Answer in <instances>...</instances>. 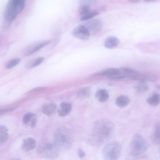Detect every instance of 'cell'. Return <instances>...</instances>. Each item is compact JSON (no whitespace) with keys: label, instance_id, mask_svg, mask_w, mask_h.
<instances>
[{"label":"cell","instance_id":"1","mask_svg":"<svg viewBox=\"0 0 160 160\" xmlns=\"http://www.w3.org/2000/svg\"><path fill=\"white\" fill-rule=\"evenodd\" d=\"M115 127L111 121L101 119L94 123L90 142L95 146L102 145L108 142L114 134Z\"/></svg>","mask_w":160,"mask_h":160},{"label":"cell","instance_id":"2","mask_svg":"<svg viewBox=\"0 0 160 160\" xmlns=\"http://www.w3.org/2000/svg\"><path fill=\"white\" fill-rule=\"evenodd\" d=\"M73 136L70 130L66 127L58 128L54 134V143L59 151L69 149L73 142Z\"/></svg>","mask_w":160,"mask_h":160},{"label":"cell","instance_id":"3","mask_svg":"<svg viewBox=\"0 0 160 160\" xmlns=\"http://www.w3.org/2000/svg\"><path fill=\"white\" fill-rule=\"evenodd\" d=\"M25 3V0H9L5 12L4 18L8 22L13 21L23 11Z\"/></svg>","mask_w":160,"mask_h":160},{"label":"cell","instance_id":"4","mask_svg":"<svg viewBox=\"0 0 160 160\" xmlns=\"http://www.w3.org/2000/svg\"><path fill=\"white\" fill-rule=\"evenodd\" d=\"M121 151V146L118 142L111 141L103 147L102 152V157L106 160H117L119 158Z\"/></svg>","mask_w":160,"mask_h":160},{"label":"cell","instance_id":"5","mask_svg":"<svg viewBox=\"0 0 160 160\" xmlns=\"http://www.w3.org/2000/svg\"><path fill=\"white\" fill-rule=\"evenodd\" d=\"M148 148V143L144 138L139 134H135L129 144L131 154L134 156L141 155L145 152Z\"/></svg>","mask_w":160,"mask_h":160},{"label":"cell","instance_id":"6","mask_svg":"<svg viewBox=\"0 0 160 160\" xmlns=\"http://www.w3.org/2000/svg\"><path fill=\"white\" fill-rule=\"evenodd\" d=\"M59 150L54 143L44 142L39 145L38 153L42 157L51 159L56 158L59 155Z\"/></svg>","mask_w":160,"mask_h":160},{"label":"cell","instance_id":"7","mask_svg":"<svg viewBox=\"0 0 160 160\" xmlns=\"http://www.w3.org/2000/svg\"><path fill=\"white\" fill-rule=\"evenodd\" d=\"M50 42L49 40H42L33 42L25 47L23 50V54L25 56L33 54L48 45Z\"/></svg>","mask_w":160,"mask_h":160},{"label":"cell","instance_id":"8","mask_svg":"<svg viewBox=\"0 0 160 160\" xmlns=\"http://www.w3.org/2000/svg\"><path fill=\"white\" fill-rule=\"evenodd\" d=\"M102 25V23L100 19H94L88 21L85 26L88 29L90 35H95L101 31Z\"/></svg>","mask_w":160,"mask_h":160},{"label":"cell","instance_id":"9","mask_svg":"<svg viewBox=\"0 0 160 160\" xmlns=\"http://www.w3.org/2000/svg\"><path fill=\"white\" fill-rule=\"evenodd\" d=\"M72 34L75 38L83 41L88 40L90 35L87 28L82 25L75 27L72 31Z\"/></svg>","mask_w":160,"mask_h":160},{"label":"cell","instance_id":"10","mask_svg":"<svg viewBox=\"0 0 160 160\" xmlns=\"http://www.w3.org/2000/svg\"><path fill=\"white\" fill-rule=\"evenodd\" d=\"M120 72V69L115 68L105 69L92 74L93 77L107 76V77L117 75Z\"/></svg>","mask_w":160,"mask_h":160},{"label":"cell","instance_id":"11","mask_svg":"<svg viewBox=\"0 0 160 160\" xmlns=\"http://www.w3.org/2000/svg\"><path fill=\"white\" fill-rule=\"evenodd\" d=\"M22 121L25 125L29 126L32 128H34L35 127L36 124V116L33 113H27L24 116Z\"/></svg>","mask_w":160,"mask_h":160},{"label":"cell","instance_id":"12","mask_svg":"<svg viewBox=\"0 0 160 160\" xmlns=\"http://www.w3.org/2000/svg\"><path fill=\"white\" fill-rule=\"evenodd\" d=\"M36 144V141L34 139L31 138H27L23 140L22 148L25 151H29L33 149L35 147Z\"/></svg>","mask_w":160,"mask_h":160},{"label":"cell","instance_id":"13","mask_svg":"<svg viewBox=\"0 0 160 160\" xmlns=\"http://www.w3.org/2000/svg\"><path fill=\"white\" fill-rule=\"evenodd\" d=\"M72 108V106L70 103L63 102L61 103L58 109V114L61 117L66 116L71 112Z\"/></svg>","mask_w":160,"mask_h":160},{"label":"cell","instance_id":"14","mask_svg":"<svg viewBox=\"0 0 160 160\" xmlns=\"http://www.w3.org/2000/svg\"><path fill=\"white\" fill-rule=\"evenodd\" d=\"M42 109L44 114L47 116H50L55 112L57 109V105L53 103H46L42 105Z\"/></svg>","mask_w":160,"mask_h":160},{"label":"cell","instance_id":"15","mask_svg":"<svg viewBox=\"0 0 160 160\" xmlns=\"http://www.w3.org/2000/svg\"><path fill=\"white\" fill-rule=\"evenodd\" d=\"M95 95L97 99L101 102L107 101L109 96L108 92L105 89H101L98 90Z\"/></svg>","mask_w":160,"mask_h":160},{"label":"cell","instance_id":"16","mask_svg":"<svg viewBox=\"0 0 160 160\" xmlns=\"http://www.w3.org/2000/svg\"><path fill=\"white\" fill-rule=\"evenodd\" d=\"M119 43V39L115 37H110L105 41L104 46L108 48H112L116 47Z\"/></svg>","mask_w":160,"mask_h":160},{"label":"cell","instance_id":"17","mask_svg":"<svg viewBox=\"0 0 160 160\" xmlns=\"http://www.w3.org/2000/svg\"><path fill=\"white\" fill-rule=\"evenodd\" d=\"M130 99L127 96L123 95L118 97L116 99L115 103L119 108H123L127 106L130 102Z\"/></svg>","mask_w":160,"mask_h":160},{"label":"cell","instance_id":"18","mask_svg":"<svg viewBox=\"0 0 160 160\" xmlns=\"http://www.w3.org/2000/svg\"><path fill=\"white\" fill-rule=\"evenodd\" d=\"M43 60V58L41 57L32 58L26 63L25 66L28 69L32 68L40 65Z\"/></svg>","mask_w":160,"mask_h":160},{"label":"cell","instance_id":"19","mask_svg":"<svg viewBox=\"0 0 160 160\" xmlns=\"http://www.w3.org/2000/svg\"><path fill=\"white\" fill-rule=\"evenodd\" d=\"M152 142L154 144L160 143V123L158 122L155 126L154 129L151 137Z\"/></svg>","mask_w":160,"mask_h":160},{"label":"cell","instance_id":"20","mask_svg":"<svg viewBox=\"0 0 160 160\" xmlns=\"http://www.w3.org/2000/svg\"><path fill=\"white\" fill-rule=\"evenodd\" d=\"M147 102L150 105L156 106L160 103V95L157 93H154L146 99Z\"/></svg>","mask_w":160,"mask_h":160},{"label":"cell","instance_id":"21","mask_svg":"<svg viewBox=\"0 0 160 160\" xmlns=\"http://www.w3.org/2000/svg\"><path fill=\"white\" fill-rule=\"evenodd\" d=\"M8 137V129L4 126L0 125V144L5 142Z\"/></svg>","mask_w":160,"mask_h":160},{"label":"cell","instance_id":"22","mask_svg":"<svg viewBox=\"0 0 160 160\" xmlns=\"http://www.w3.org/2000/svg\"><path fill=\"white\" fill-rule=\"evenodd\" d=\"M135 89L138 92H144L149 89L147 84L143 81H141L138 83L135 86Z\"/></svg>","mask_w":160,"mask_h":160},{"label":"cell","instance_id":"23","mask_svg":"<svg viewBox=\"0 0 160 160\" xmlns=\"http://www.w3.org/2000/svg\"><path fill=\"white\" fill-rule=\"evenodd\" d=\"M91 91L88 87L85 88L80 90L78 92V95L79 98H89L90 95Z\"/></svg>","mask_w":160,"mask_h":160},{"label":"cell","instance_id":"24","mask_svg":"<svg viewBox=\"0 0 160 160\" xmlns=\"http://www.w3.org/2000/svg\"><path fill=\"white\" fill-rule=\"evenodd\" d=\"M99 13L98 12L96 11H90L84 15L80 17V19L82 21L89 20L98 15Z\"/></svg>","mask_w":160,"mask_h":160},{"label":"cell","instance_id":"25","mask_svg":"<svg viewBox=\"0 0 160 160\" xmlns=\"http://www.w3.org/2000/svg\"><path fill=\"white\" fill-rule=\"evenodd\" d=\"M120 70L124 73L128 75H133L139 73L138 71L126 67H122L120 68Z\"/></svg>","mask_w":160,"mask_h":160},{"label":"cell","instance_id":"26","mask_svg":"<svg viewBox=\"0 0 160 160\" xmlns=\"http://www.w3.org/2000/svg\"><path fill=\"white\" fill-rule=\"evenodd\" d=\"M20 61V60L19 58H15L11 59L7 63L6 68L8 69H11L18 65Z\"/></svg>","mask_w":160,"mask_h":160},{"label":"cell","instance_id":"27","mask_svg":"<svg viewBox=\"0 0 160 160\" xmlns=\"http://www.w3.org/2000/svg\"><path fill=\"white\" fill-rule=\"evenodd\" d=\"M90 6L88 4L84 5L80 8L79 12L80 17L82 16L90 11Z\"/></svg>","mask_w":160,"mask_h":160},{"label":"cell","instance_id":"28","mask_svg":"<svg viewBox=\"0 0 160 160\" xmlns=\"http://www.w3.org/2000/svg\"><path fill=\"white\" fill-rule=\"evenodd\" d=\"M14 108H6L0 109V115H2L10 112L14 110Z\"/></svg>","mask_w":160,"mask_h":160},{"label":"cell","instance_id":"29","mask_svg":"<svg viewBox=\"0 0 160 160\" xmlns=\"http://www.w3.org/2000/svg\"><path fill=\"white\" fill-rule=\"evenodd\" d=\"M46 89V88L45 87H38L36 88H33L30 91H29L27 93H32L35 92H36L37 91L42 90H45Z\"/></svg>","mask_w":160,"mask_h":160},{"label":"cell","instance_id":"30","mask_svg":"<svg viewBox=\"0 0 160 160\" xmlns=\"http://www.w3.org/2000/svg\"><path fill=\"white\" fill-rule=\"evenodd\" d=\"M77 153L78 157L81 158H83L85 155L84 152L81 149L78 150Z\"/></svg>","mask_w":160,"mask_h":160},{"label":"cell","instance_id":"31","mask_svg":"<svg viewBox=\"0 0 160 160\" xmlns=\"http://www.w3.org/2000/svg\"><path fill=\"white\" fill-rule=\"evenodd\" d=\"M129 1L132 3H137L140 2V0H128Z\"/></svg>","mask_w":160,"mask_h":160},{"label":"cell","instance_id":"32","mask_svg":"<svg viewBox=\"0 0 160 160\" xmlns=\"http://www.w3.org/2000/svg\"><path fill=\"white\" fill-rule=\"evenodd\" d=\"M144 1L147 2H155L156 0H143Z\"/></svg>","mask_w":160,"mask_h":160}]
</instances>
